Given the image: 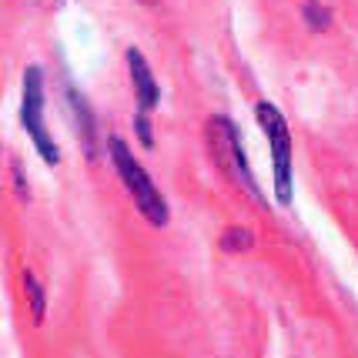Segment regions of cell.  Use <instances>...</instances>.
Segmentation results:
<instances>
[{
    "label": "cell",
    "instance_id": "cell-5",
    "mask_svg": "<svg viewBox=\"0 0 358 358\" xmlns=\"http://www.w3.org/2000/svg\"><path fill=\"white\" fill-rule=\"evenodd\" d=\"M127 71H131V87H134V97H138V108L144 110V114L155 110L157 101H161V91H157V80L138 47L127 50Z\"/></svg>",
    "mask_w": 358,
    "mask_h": 358
},
{
    "label": "cell",
    "instance_id": "cell-3",
    "mask_svg": "<svg viewBox=\"0 0 358 358\" xmlns=\"http://www.w3.org/2000/svg\"><path fill=\"white\" fill-rule=\"evenodd\" d=\"M255 114H258V124H262L268 144H271L275 198H278V204H292V198H295V171H292V131H288V121L278 114L275 104H265V101L255 108Z\"/></svg>",
    "mask_w": 358,
    "mask_h": 358
},
{
    "label": "cell",
    "instance_id": "cell-1",
    "mask_svg": "<svg viewBox=\"0 0 358 358\" xmlns=\"http://www.w3.org/2000/svg\"><path fill=\"white\" fill-rule=\"evenodd\" d=\"M108 151H110V161H114L117 174H121V181H124L127 194H131V198H134V204H138V211L151 221L155 228H164V224H168V218H171L168 201L161 198V191L155 187V181H151V178H148V171L138 164V157L131 155V148H127L117 134H110V138H108Z\"/></svg>",
    "mask_w": 358,
    "mask_h": 358
},
{
    "label": "cell",
    "instance_id": "cell-6",
    "mask_svg": "<svg viewBox=\"0 0 358 358\" xmlns=\"http://www.w3.org/2000/svg\"><path fill=\"white\" fill-rule=\"evenodd\" d=\"M64 94H67L71 108H74V114H78V127H80L84 151H87V157H97V124H94V114H91V108H87V101H84L74 87H67Z\"/></svg>",
    "mask_w": 358,
    "mask_h": 358
},
{
    "label": "cell",
    "instance_id": "cell-7",
    "mask_svg": "<svg viewBox=\"0 0 358 358\" xmlns=\"http://www.w3.org/2000/svg\"><path fill=\"white\" fill-rule=\"evenodd\" d=\"M24 292H27V301H31L34 322H44V315H47V298H44V288L37 285V278H34L31 271H24Z\"/></svg>",
    "mask_w": 358,
    "mask_h": 358
},
{
    "label": "cell",
    "instance_id": "cell-8",
    "mask_svg": "<svg viewBox=\"0 0 358 358\" xmlns=\"http://www.w3.org/2000/svg\"><path fill=\"white\" fill-rule=\"evenodd\" d=\"M251 245H255V238L245 228H228L224 238H221V248L224 251H251Z\"/></svg>",
    "mask_w": 358,
    "mask_h": 358
},
{
    "label": "cell",
    "instance_id": "cell-2",
    "mask_svg": "<svg viewBox=\"0 0 358 358\" xmlns=\"http://www.w3.org/2000/svg\"><path fill=\"white\" fill-rule=\"evenodd\" d=\"M208 148H211L215 164L231 178L234 185L245 187L255 201H265L262 191H258V181H255V171H251V164H248V155L241 148V131L234 127L231 117H224V114L211 117V124H208Z\"/></svg>",
    "mask_w": 358,
    "mask_h": 358
},
{
    "label": "cell",
    "instance_id": "cell-4",
    "mask_svg": "<svg viewBox=\"0 0 358 358\" xmlns=\"http://www.w3.org/2000/svg\"><path fill=\"white\" fill-rule=\"evenodd\" d=\"M20 124L31 134L37 155L47 164H61V151L50 138V131L44 124V74L41 67H27L24 71V97H20Z\"/></svg>",
    "mask_w": 358,
    "mask_h": 358
},
{
    "label": "cell",
    "instance_id": "cell-9",
    "mask_svg": "<svg viewBox=\"0 0 358 358\" xmlns=\"http://www.w3.org/2000/svg\"><path fill=\"white\" fill-rule=\"evenodd\" d=\"M305 17H308V24H312L315 31H325L328 24H331L328 10H325V7H318L315 0H308V3H305Z\"/></svg>",
    "mask_w": 358,
    "mask_h": 358
},
{
    "label": "cell",
    "instance_id": "cell-10",
    "mask_svg": "<svg viewBox=\"0 0 358 358\" xmlns=\"http://www.w3.org/2000/svg\"><path fill=\"white\" fill-rule=\"evenodd\" d=\"M134 131H138V138L144 148H155V134H151V121H148V114L138 110V117H134Z\"/></svg>",
    "mask_w": 358,
    "mask_h": 358
}]
</instances>
